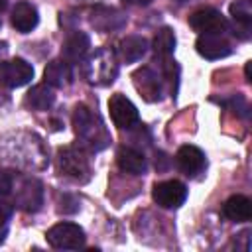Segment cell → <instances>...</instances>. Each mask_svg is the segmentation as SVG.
Wrapping results in <instances>:
<instances>
[{
    "label": "cell",
    "mask_w": 252,
    "mask_h": 252,
    "mask_svg": "<svg viewBox=\"0 0 252 252\" xmlns=\"http://www.w3.org/2000/svg\"><path fill=\"white\" fill-rule=\"evenodd\" d=\"M45 240L57 250H77L85 244V230L75 222H57L45 232Z\"/></svg>",
    "instance_id": "obj_3"
},
{
    "label": "cell",
    "mask_w": 252,
    "mask_h": 252,
    "mask_svg": "<svg viewBox=\"0 0 252 252\" xmlns=\"http://www.w3.org/2000/svg\"><path fill=\"white\" fill-rule=\"evenodd\" d=\"M71 63H67L65 59H53L47 63L45 71H43V79L49 87H55V89H61V87H67L71 83Z\"/></svg>",
    "instance_id": "obj_17"
},
{
    "label": "cell",
    "mask_w": 252,
    "mask_h": 252,
    "mask_svg": "<svg viewBox=\"0 0 252 252\" xmlns=\"http://www.w3.org/2000/svg\"><path fill=\"white\" fill-rule=\"evenodd\" d=\"M12 189H14V177L8 171L0 169V199L8 197L12 193Z\"/></svg>",
    "instance_id": "obj_24"
},
{
    "label": "cell",
    "mask_w": 252,
    "mask_h": 252,
    "mask_svg": "<svg viewBox=\"0 0 252 252\" xmlns=\"http://www.w3.org/2000/svg\"><path fill=\"white\" fill-rule=\"evenodd\" d=\"M132 79H134V87H136V91L144 96V100H148V102H156V100L161 98V94H163L161 81H159V77H158L150 67H142V69H138V71L132 75Z\"/></svg>",
    "instance_id": "obj_10"
},
{
    "label": "cell",
    "mask_w": 252,
    "mask_h": 252,
    "mask_svg": "<svg viewBox=\"0 0 252 252\" xmlns=\"http://www.w3.org/2000/svg\"><path fill=\"white\" fill-rule=\"evenodd\" d=\"M73 126H75V134L79 138V142L89 148L91 152H98L102 148L108 146L110 136L102 124V120L93 114L85 104H79L73 112Z\"/></svg>",
    "instance_id": "obj_1"
},
{
    "label": "cell",
    "mask_w": 252,
    "mask_h": 252,
    "mask_svg": "<svg viewBox=\"0 0 252 252\" xmlns=\"http://www.w3.org/2000/svg\"><path fill=\"white\" fill-rule=\"evenodd\" d=\"M189 26L199 33H222L226 32L228 22L215 8H199L189 16Z\"/></svg>",
    "instance_id": "obj_8"
},
{
    "label": "cell",
    "mask_w": 252,
    "mask_h": 252,
    "mask_svg": "<svg viewBox=\"0 0 252 252\" xmlns=\"http://www.w3.org/2000/svg\"><path fill=\"white\" fill-rule=\"evenodd\" d=\"M244 71H246V81H252L250 79V63H246V69Z\"/></svg>",
    "instance_id": "obj_29"
},
{
    "label": "cell",
    "mask_w": 252,
    "mask_h": 252,
    "mask_svg": "<svg viewBox=\"0 0 252 252\" xmlns=\"http://www.w3.org/2000/svg\"><path fill=\"white\" fill-rule=\"evenodd\" d=\"M173 49H175V33H173V30L167 28V26L159 28L156 37H154V51H156V55H159L163 59V57H169L173 53Z\"/></svg>",
    "instance_id": "obj_22"
},
{
    "label": "cell",
    "mask_w": 252,
    "mask_h": 252,
    "mask_svg": "<svg viewBox=\"0 0 252 252\" xmlns=\"http://www.w3.org/2000/svg\"><path fill=\"white\" fill-rule=\"evenodd\" d=\"M32 79H33V67L26 59L16 57V59L0 63V85L2 87L18 89V87L28 85Z\"/></svg>",
    "instance_id": "obj_5"
},
{
    "label": "cell",
    "mask_w": 252,
    "mask_h": 252,
    "mask_svg": "<svg viewBox=\"0 0 252 252\" xmlns=\"http://www.w3.org/2000/svg\"><path fill=\"white\" fill-rule=\"evenodd\" d=\"M26 102L33 110H49L53 106V102H55L53 87H49L47 83H41V85L32 87V91L26 96Z\"/></svg>",
    "instance_id": "obj_20"
},
{
    "label": "cell",
    "mask_w": 252,
    "mask_h": 252,
    "mask_svg": "<svg viewBox=\"0 0 252 252\" xmlns=\"http://www.w3.org/2000/svg\"><path fill=\"white\" fill-rule=\"evenodd\" d=\"M6 53H8V43L6 41H0V63H4Z\"/></svg>",
    "instance_id": "obj_27"
},
{
    "label": "cell",
    "mask_w": 252,
    "mask_h": 252,
    "mask_svg": "<svg viewBox=\"0 0 252 252\" xmlns=\"http://www.w3.org/2000/svg\"><path fill=\"white\" fill-rule=\"evenodd\" d=\"M89 47H91V37L85 32H75L65 39L61 47V57L67 63H77L87 55Z\"/></svg>",
    "instance_id": "obj_15"
},
{
    "label": "cell",
    "mask_w": 252,
    "mask_h": 252,
    "mask_svg": "<svg viewBox=\"0 0 252 252\" xmlns=\"http://www.w3.org/2000/svg\"><path fill=\"white\" fill-rule=\"evenodd\" d=\"M57 159H59L61 173H65L67 177H73L77 181H87L89 179L91 165H89V159H87V156H85L83 150L73 148V146L59 148Z\"/></svg>",
    "instance_id": "obj_4"
},
{
    "label": "cell",
    "mask_w": 252,
    "mask_h": 252,
    "mask_svg": "<svg viewBox=\"0 0 252 252\" xmlns=\"http://www.w3.org/2000/svg\"><path fill=\"white\" fill-rule=\"evenodd\" d=\"M43 203V187L37 179L28 177L16 191V205L26 213H35Z\"/></svg>",
    "instance_id": "obj_9"
},
{
    "label": "cell",
    "mask_w": 252,
    "mask_h": 252,
    "mask_svg": "<svg viewBox=\"0 0 252 252\" xmlns=\"http://www.w3.org/2000/svg\"><path fill=\"white\" fill-rule=\"evenodd\" d=\"M59 211L61 213H75V211H79V201L75 197H71V195H63Z\"/></svg>",
    "instance_id": "obj_25"
},
{
    "label": "cell",
    "mask_w": 252,
    "mask_h": 252,
    "mask_svg": "<svg viewBox=\"0 0 252 252\" xmlns=\"http://www.w3.org/2000/svg\"><path fill=\"white\" fill-rule=\"evenodd\" d=\"M161 71H163V77H165V81L169 83L171 93H173V96H175V93H177V83H179V65H177L173 59L163 57Z\"/></svg>",
    "instance_id": "obj_23"
},
{
    "label": "cell",
    "mask_w": 252,
    "mask_h": 252,
    "mask_svg": "<svg viewBox=\"0 0 252 252\" xmlns=\"http://www.w3.org/2000/svg\"><path fill=\"white\" fill-rule=\"evenodd\" d=\"M128 4H136V6H148L152 0H126Z\"/></svg>",
    "instance_id": "obj_28"
},
{
    "label": "cell",
    "mask_w": 252,
    "mask_h": 252,
    "mask_svg": "<svg viewBox=\"0 0 252 252\" xmlns=\"http://www.w3.org/2000/svg\"><path fill=\"white\" fill-rule=\"evenodd\" d=\"M197 53L205 59H222L230 55V43L222 37V33H201L195 41Z\"/></svg>",
    "instance_id": "obj_11"
},
{
    "label": "cell",
    "mask_w": 252,
    "mask_h": 252,
    "mask_svg": "<svg viewBox=\"0 0 252 252\" xmlns=\"http://www.w3.org/2000/svg\"><path fill=\"white\" fill-rule=\"evenodd\" d=\"M39 22V16H37V8L32 4V2H18L14 8H12V26L20 32V33H28L32 32Z\"/></svg>",
    "instance_id": "obj_14"
},
{
    "label": "cell",
    "mask_w": 252,
    "mask_h": 252,
    "mask_svg": "<svg viewBox=\"0 0 252 252\" xmlns=\"http://www.w3.org/2000/svg\"><path fill=\"white\" fill-rule=\"evenodd\" d=\"M175 158H177L179 169H181L187 177L199 175V173L205 169V165H207V158H205L203 150L197 148V146H191V144L181 146V148L177 150V156H175Z\"/></svg>",
    "instance_id": "obj_12"
},
{
    "label": "cell",
    "mask_w": 252,
    "mask_h": 252,
    "mask_svg": "<svg viewBox=\"0 0 252 252\" xmlns=\"http://www.w3.org/2000/svg\"><path fill=\"white\" fill-rule=\"evenodd\" d=\"M10 217H12V205H8L0 199V226H4Z\"/></svg>",
    "instance_id": "obj_26"
},
{
    "label": "cell",
    "mask_w": 252,
    "mask_h": 252,
    "mask_svg": "<svg viewBox=\"0 0 252 252\" xmlns=\"http://www.w3.org/2000/svg\"><path fill=\"white\" fill-rule=\"evenodd\" d=\"M146 51H148V39L142 35H128L118 43V55L124 63H134L142 59Z\"/></svg>",
    "instance_id": "obj_19"
},
{
    "label": "cell",
    "mask_w": 252,
    "mask_h": 252,
    "mask_svg": "<svg viewBox=\"0 0 252 252\" xmlns=\"http://www.w3.org/2000/svg\"><path fill=\"white\" fill-rule=\"evenodd\" d=\"M108 110H110V118H112V122H114V126L116 128H120V130H128V128H132L134 124H138V108L134 106V102L128 98V96H124L122 93H116V94H112L110 96V100H108Z\"/></svg>",
    "instance_id": "obj_7"
},
{
    "label": "cell",
    "mask_w": 252,
    "mask_h": 252,
    "mask_svg": "<svg viewBox=\"0 0 252 252\" xmlns=\"http://www.w3.org/2000/svg\"><path fill=\"white\" fill-rule=\"evenodd\" d=\"M222 215L234 222H246L252 219V201L244 195H232L222 205Z\"/></svg>",
    "instance_id": "obj_16"
},
{
    "label": "cell",
    "mask_w": 252,
    "mask_h": 252,
    "mask_svg": "<svg viewBox=\"0 0 252 252\" xmlns=\"http://www.w3.org/2000/svg\"><path fill=\"white\" fill-rule=\"evenodd\" d=\"M126 22V18L122 16V12L114 10V8H94L93 10V16H91V24L100 30V32H110V30H118L122 28Z\"/></svg>",
    "instance_id": "obj_18"
},
{
    "label": "cell",
    "mask_w": 252,
    "mask_h": 252,
    "mask_svg": "<svg viewBox=\"0 0 252 252\" xmlns=\"http://www.w3.org/2000/svg\"><path fill=\"white\" fill-rule=\"evenodd\" d=\"M116 163L122 171L130 173V175H144L148 171L146 156L140 150L130 148V146H122L116 152Z\"/></svg>",
    "instance_id": "obj_13"
},
{
    "label": "cell",
    "mask_w": 252,
    "mask_h": 252,
    "mask_svg": "<svg viewBox=\"0 0 252 252\" xmlns=\"http://www.w3.org/2000/svg\"><path fill=\"white\" fill-rule=\"evenodd\" d=\"M230 16L234 24L240 28V37H248L252 26V2L250 0H236L230 4Z\"/></svg>",
    "instance_id": "obj_21"
},
{
    "label": "cell",
    "mask_w": 252,
    "mask_h": 252,
    "mask_svg": "<svg viewBox=\"0 0 252 252\" xmlns=\"http://www.w3.org/2000/svg\"><path fill=\"white\" fill-rule=\"evenodd\" d=\"M83 75L91 85L102 87V85H110L116 75H118V63H116V55L112 49L108 47H100L96 49L83 65Z\"/></svg>",
    "instance_id": "obj_2"
},
{
    "label": "cell",
    "mask_w": 252,
    "mask_h": 252,
    "mask_svg": "<svg viewBox=\"0 0 252 252\" xmlns=\"http://www.w3.org/2000/svg\"><path fill=\"white\" fill-rule=\"evenodd\" d=\"M6 6H8V0H0V12H4Z\"/></svg>",
    "instance_id": "obj_30"
},
{
    "label": "cell",
    "mask_w": 252,
    "mask_h": 252,
    "mask_svg": "<svg viewBox=\"0 0 252 252\" xmlns=\"http://www.w3.org/2000/svg\"><path fill=\"white\" fill-rule=\"evenodd\" d=\"M152 197L163 209H177L187 199V187L181 181H177V179L159 181V183L154 185Z\"/></svg>",
    "instance_id": "obj_6"
}]
</instances>
